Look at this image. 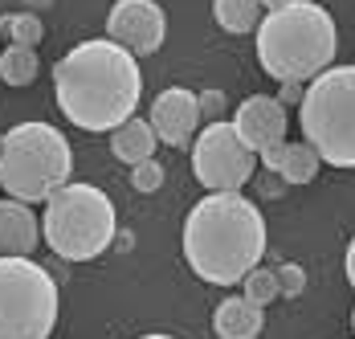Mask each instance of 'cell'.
<instances>
[{
    "label": "cell",
    "instance_id": "1",
    "mask_svg": "<svg viewBox=\"0 0 355 339\" xmlns=\"http://www.w3.org/2000/svg\"><path fill=\"white\" fill-rule=\"evenodd\" d=\"M53 94L62 115L82 131H114L143 99V69L131 49L110 37L78 41L53 66Z\"/></svg>",
    "mask_w": 355,
    "mask_h": 339
},
{
    "label": "cell",
    "instance_id": "2",
    "mask_svg": "<svg viewBox=\"0 0 355 339\" xmlns=\"http://www.w3.org/2000/svg\"><path fill=\"white\" fill-rule=\"evenodd\" d=\"M266 258V217L241 192H209L184 217V262L209 286H237Z\"/></svg>",
    "mask_w": 355,
    "mask_h": 339
},
{
    "label": "cell",
    "instance_id": "3",
    "mask_svg": "<svg viewBox=\"0 0 355 339\" xmlns=\"http://www.w3.org/2000/svg\"><path fill=\"white\" fill-rule=\"evenodd\" d=\"M257 62L274 82H311L335 66L339 29L319 0H282L253 29Z\"/></svg>",
    "mask_w": 355,
    "mask_h": 339
},
{
    "label": "cell",
    "instance_id": "4",
    "mask_svg": "<svg viewBox=\"0 0 355 339\" xmlns=\"http://www.w3.org/2000/svg\"><path fill=\"white\" fill-rule=\"evenodd\" d=\"M73 172V151L70 139L62 135L53 123H17L4 131L0 147V188L4 197L25 204H45L49 192H58Z\"/></svg>",
    "mask_w": 355,
    "mask_h": 339
},
{
    "label": "cell",
    "instance_id": "5",
    "mask_svg": "<svg viewBox=\"0 0 355 339\" xmlns=\"http://www.w3.org/2000/svg\"><path fill=\"white\" fill-rule=\"evenodd\" d=\"M119 233L114 201L94 184L66 180L58 192H49L45 217H41V241L66 258V262H94L110 249Z\"/></svg>",
    "mask_w": 355,
    "mask_h": 339
},
{
    "label": "cell",
    "instance_id": "6",
    "mask_svg": "<svg viewBox=\"0 0 355 339\" xmlns=\"http://www.w3.org/2000/svg\"><path fill=\"white\" fill-rule=\"evenodd\" d=\"M302 139L331 168H355V66H327L298 102Z\"/></svg>",
    "mask_w": 355,
    "mask_h": 339
},
{
    "label": "cell",
    "instance_id": "7",
    "mask_svg": "<svg viewBox=\"0 0 355 339\" xmlns=\"http://www.w3.org/2000/svg\"><path fill=\"white\" fill-rule=\"evenodd\" d=\"M58 327V282L33 258H0V339H49Z\"/></svg>",
    "mask_w": 355,
    "mask_h": 339
},
{
    "label": "cell",
    "instance_id": "8",
    "mask_svg": "<svg viewBox=\"0 0 355 339\" xmlns=\"http://www.w3.org/2000/svg\"><path fill=\"white\" fill-rule=\"evenodd\" d=\"M257 172V156L249 151L233 123L213 119L192 139V176L209 192H241Z\"/></svg>",
    "mask_w": 355,
    "mask_h": 339
},
{
    "label": "cell",
    "instance_id": "9",
    "mask_svg": "<svg viewBox=\"0 0 355 339\" xmlns=\"http://www.w3.org/2000/svg\"><path fill=\"white\" fill-rule=\"evenodd\" d=\"M107 37L131 49L135 58H147L164 45L168 17L155 0H114L107 13Z\"/></svg>",
    "mask_w": 355,
    "mask_h": 339
},
{
    "label": "cell",
    "instance_id": "10",
    "mask_svg": "<svg viewBox=\"0 0 355 339\" xmlns=\"http://www.w3.org/2000/svg\"><path fill=\"white\" fill-rule=\"evenodd\" d=\"M151 131L159 143H168V147H192V139L200 131V102L196 94L188 90V86H168V90H159L155 102H151Z\"/></svg>",
    "mask_w": 355,
    "mask_h": 339
},
{
    "label": "cell",
    "instance_id": "11",
    "mask_svg": "<svg viewBox=\"0 0 355 339\" xmlns=\"http://www.w3.org/2000/svg\"><path fill=\"white\" fill-rule=\"evenodd\" d=\"M233 131L241 135L253 156H261V151H270V147H278L286 143V106L278 99H270V94H249L241 99V106L233 110Z\"/></svg>",
    "mask_w": 355,
    "mask_h": 339
},
{
    "label": "cell",
    "instance_id": "12",
    "mask_svg": "<svg viewBox=\"0 0 355 339\" xmlns=\"http://www.w3.org/2000/svg\"><path fill=\"white\" fill-rule=\"evenodd\" d=\"M41 245V221L25 201H0V258H29Z\"/></svg>",
    "mask_w": 355,
    "mask_h": 339
},
{
    "label": "cell",
    "instance_id": "13",
    "mask_svg": "<svg viewBox=\"0 0 355 339\" xmlns=\"http://www.w3.org/2000/svg\"><path fill=\"white\" fill-rule=\"evenodd\" d=\"M257 160H261V168L266 172H274L282 184H311V180L319 176V168H322L319 151H315L306 139H298V143L286 139V143H278V147L261 151Z\"/></svg>",
    "mask_w": 355,
    "mask_h": 339
},
{
    "label": "cell",
    "instance_id": "14",
    "mask_svg": "<svg viewBox=\"0 0 355 339\" xmlns=\"http://www.w3.org/2000/svg\"><path fill=\"white\" fill-rule=\"evenodd\" d=\"M266 327V306H257L245 295H229L213 311V331L220 339H257Z\"/></svg>",
    "mask_w": 355,
    "mask_h": 339
},
{
    "label": "cell",
    "instance_id": "15",
    "mask_svg": "<svg viewBox=\"0 0 355 339\" xmlns=\"http://www.w3.org/2000/svg\"><path fill=\"white\" fill-rule=\"evenodd\" d=\"M155 143H159V139L151 131V123H147V119H135V115L110 131V151H114V160H119V164H131V168L155 156Z\"/></svg>",
    "mask_w": 355,
    "mask_h": 339
},
{
    "label": "cell",
    "instance_id": "16",
    "mask_svg": "<svg viewBox=\"0 0 355 339\" xmlns=\"http://www.w3.org/2000/svg\"><path fill=\"white\" fill-rule=\"evenodd\" d=\"M282 0H213V17L225 33H253L270 8Z\"/></svg>",
    "mask_w": 355,
    "mask_h": 339
},
{
    "label": "cell",
    "instance_id": "17",
    "mask_svg": "<svg viewBox=\"0 0 355 339\" xmlns=\"http://www.w3.org/2000/svg\"><path fill=\"white\" fill-rule=\"evenodd\" d=\"M37 74H41L37 49H29V45H4L0 49V82L21 90V86H33Z\"/></svg>",
    "mask_w": 355,
    "mask_h": 339
},
{
    "label": "cell",
    "instance_id": "18",
    "mask_svg": "<svg viewBox=\"0 0 355 339\" xmlns=\"http://www.w3.org/2000/svg\"><path fill=\"white\" fill-rule=\"evenodd\" d=\"M0 33L8 37V45H29L37 49V41L45 37V25H41V17L37 13H12V17H0Z\"/></svg>",
    "mask_w": 355,
    "mask_h": 339
},
{
    "label": "cell",
    "instance_id": "19",
    "mask_svg": "<svg viewBox=\"0 0 355 339\" xmlns=\"http://www.w3.org/2000/svg\"><path fill=\"white\" fill-rule=\"evenodd\" d=\"M241 290H245V299H253L257 306H270L274 299H282V290H278V274L266 270V266H253V270L241 278Z\"/></svg>",
    "mask_w": 355,
    "mask_h": 339
},
{
    "label": "cell",
    "instance_id": "20",
    "mask_svg": "<svg viewBox=\"0 0 355 339\" xmlns=\"http://www.w3.org/2000/svg\"><path fill=\"white\" fill-rule=\"evenodd\" d=\"M131 184H135V192H143V197L159 192V188H164V164H155V156L143 160V164H135V168H131Z\"/></svg>",
    "mask_w": 355,
    "mask_h": 339
},
{
    "label": "cell",
    "instance_id": "21",
    "mask_svg": "<svg viewBox=\"0 0 355 339\" xmlns=\"http://www.w3.org/2000/svg\"><path fill=\"white\" fill-rule=\"evenodd\" d=\"M274 274H278V290H282V299H298V295L306 290V270H302L298 262H282Z\"/></svg>",
    "mask_w": 355,
    "mask_h": 339
},
{
    "label": "cell",
    "instance_id": "22",
    "mask_svg": "<svg viewBox=\"0 0 355 339\" xmlns=\"http://www.w3.org/2000/svg\"><path fill=\"white\" fill-rule=\"evenodd\" d=\"M196 102H200V119H209V123L225 115V94H220V90H200Z\"/></svg>",
    "mask_w": 355,
    "mask_h": 339
},
{
    "label": "cell",
    "instance_id": "23",
    "mask_svg": "<svg viewBox=\"0 0 355 339\" xmlns=\"http://www.w3.org/2000/svg\"><path fill=\"white\" fill-rule=\"evenodd\" d=\"M302 90H306L302 82H282V94H278V102H282V106H294V102H302Z\"/></svg>",
    "mask_w": 355,
    "mask_h": 339
},
{
    "label": "cell",
    "instance_id": "24",
    "mask_svg": "<svg viewBox=\"0 0 355 339\" xmlns=\"http://www.w3.org/2000/svg\"><path fill=\"white\" fill-rule=\"evenodd\" d=\"M343 270H347V282H352V290H355V238L347 241V258H343Z\"/></svg>",
    "mask_w": 355,
    "mask_h": 339
},
{
    "label": "cell",
    "instance_id": "25",
    "mask_svg": "<svg viewBox=\"0 0 355 339\" xmlns=\"http://www.w3.org/2000/svg\"><path fill=\"white\" fill-rule=\"evenodd\" d=\"M25 8L29 13H45V8H53V0H25Z\"/></svg>",
    "mask_w": 355,
    "mask_h": 339
},
{
    "label": "cell",
    "instance_id": "26",
    "mask_svg": "<svg viewBox=\"0 0 355 339\" xmlns=\"http://www.w3.org/2000/svg\"><path fill=\"white\" fill-rule=\"evenodd\" d=\"M139 339H176V336H164V331H151V336H139Z\"/></svg>",
    "mask_w": 355,
    "mask_h": 339
},
{
    "label": "cell",
    "instance_id": "27",
    "mask_svg": "<svg viewBox=\"0 0 355 339\" xmlns=\"http://www.w3.org/2000/svg\"><path fill=\"white\" fill-rule=\"evenodd\" d=\"M352 331H355V311H352Z\"/></svg>",
    "mask_w": 355,
    "mask_h": 339
},
{
    "label": "cell",
    "instance_id": "28",
    "mask_svg": "<svg viewBox=\"0 0 355 339\" xmlns=\"http://www.w3.org/2000/svg\"><path fill=\"white\" fill-rule=\"evenodd\" d=\"M0 147H4V131H0Z\"/></svg>",
    "mask_w": 355,
    "mask_h": 339
}]
</instances>
